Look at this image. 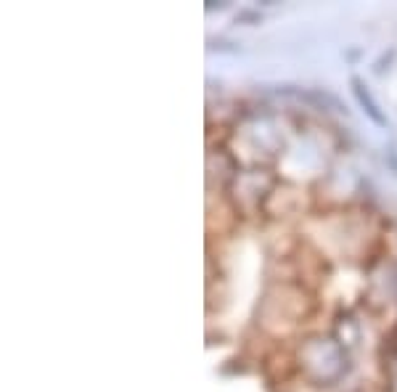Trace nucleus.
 <instances>
[{
	"mask_svg": "<svg viewBox=\"0 0 397 392\" xmlns=\"http://www.w3.org/2000/svg\"><path fill=\"white\" fill-rule=\"evenodd\" d=\"M350 90H353V96H355V101H358V106L365 111V117L374 122L376 128H389V120H386V114L379 109V104L374 101L371 90L365 87V82L358 75L350 77Z\"/></svg>",
	"mask_w": 397,
	"mask_h": 392,
	"instance_id": "nucleus-1",
	"label": "nucleus"
},
{
	"mask_svg": "<svg viewBox=\"0 0 397 392\" xmlns=\"http://www.w3.org/2000/svg\"><path fill=\"white\" fill-rule=\"evenodd\" d=\"M395 48H389V54H384L382 56V59H379V61H376L374 64V75H382V72H384V69H389V64H392V59H395Z\"/></svg>",
	"mask_w": 397,
	"mask_h": 392,
	"instance_id": "nucleus-2",
	"label": "nucleus"
},
{
	"mask_svg": "<svg viewBox=\"0 0 397 392\" xmlns=\"http://www.w3.org/2000/svg\"><path fill=\"white\" fill-rule=\"evenodd\" d=\"M386 157H389V162H392V167H395V175H397V154L395 152H386Z\"/></svg>",
	"mask_w": 397,
	"mask_h": 392,
	"instance_id": "nucleus-3",
	"label": "nucleus"
}]
</instances>
